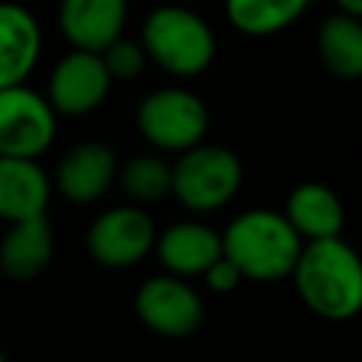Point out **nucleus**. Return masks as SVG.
<instances>
[{
  "instance_id": "f257e3e1",
  "label": "nucleus",
  "mask_w": 362,
  "mask_h": 362,
  "mask_svg": "<svg viewBox=\"0 0 362 362\" xmlns=\"http://www.w3.org/2000/svg\"><path fill=\"white\" fill-rule=\"evenodd\" d=\"M291 277L305 308L322 320L342 322L362 311V257L342 238L308 240Z\"/></svg>"
},
{
  "instance_id": "f03ea898",
  "label": "nucleus",
  "mask_w": 362,
  "mask_h": 362,
  "mask_svg": "<svg viewBox=\"0 0 362 362\" xmlns=\"http://www.w3.org/2000/svg\"><path fill=\"white\" fill-rule=\"evenodd\" d=\"M303 238L291 229L283 212L272 209H246L229 221L221 235V252L229 257L240 277L272 283L291 277L300 257Z\"/></svg>"
},
{
  "instance_id": "7ed1b4c3",
  "label": "nucleus",
  "mask_w": 362,
  "mask_h": 362,
  "mask_svg": "<svg viewBox=\"0 0 362 362\" xmlns=\"http://www.w3.org/2000/svg\"><path fill=\"white\" fill-rule=\"evenodd\" d=\"M141 48L167 74L198 76L215 57V34L192 8L161 6L141 25Z\"/></svg>"
},
{
  "instance_id": "20e7f679",
  "label": "nucleus",
  "mask_w": 362,
  "mask_h": 362,
  "mask_svg": "<svg viewBox=\"0 0 362 362\" xmlns=\"http://www.w3.org/2000/svg\"><path fill=\"white\" fill-rule=\"evenodd\" d=\"M240 158L218 144H195L173 164V195L192 212H215L240 187Z\"/></svg>"
},
{
  "instance_id": "39448f33",
  "label": "nucleus",
  "mask_w": 362,
  "mask_h": 362,
  "mask_svg": "<svg viewBox=\"0 0 362 362\" xmlns=\"http://www.w3.org/2000/svg\"><path fill=\"white\" fill-rule=\"evenodd\" d=\"M139 133L164 153H184L206 136V105L184 88H161L141 99L136 113Z\"/></svg>"
},
{
  "instance_id": "423d86ee",
  "label": "nucleus",
  "mask_w": 362,
  "mask_h": 362,
  "mask_svg": "<svg viewBox=\"0 0 362 362\" xmlns=\"http://www.w3.org/2000/svg\"><path fill=\"white\" fill-rule=\"evenodd\" d=\"M57 136V113L28 85L0 88V156L40 158Z\"/></svg>"
},
{
  "instance_id": "0eeeda50",
  "label": "nucleus",
  "mask_w": 362,
  "mask_h": 362,
  "mask_svg": "<svg viewBox=\"0 0 362 362\" xmlns=\"http://www.w3.org/2000/svg\"><path fill=\"white\" fill-rule=\"evenodd\" d=\"M136 314L153 334L184 339L201 328L204 303L184 277L156 274L139 286Z\"/></svg>"
},
{
  "instance_id": "6e6552de",
  "label": "nucleus",
  "mask_w": 362,
  "mask_h": 362,
  "mask_svg": "<svg viewBox=\"0 0 362 362\" xmlns=\"http://www.w3.org/2000/svg\"><path fill=\"white\" fill-rule=\"evenodd\" d=\"M156 246L153 218L141 206L105 209L88 229V252L107 269H124L150 255Z\"/></svg>"
},
{
  "instance_id": "1a4fd4ad",
  "label": "nucleus",
  "mask_w": 362,
  "mask_h": 362,
  "mask_svg": "<svg viewBox=\"0 0 362 362\" xmlns=\"http://www.w3.org/2000/svg\"><path fill=\"white\" fill-rule=\"evenodd\" d=\"M110 74L105 71V62L99 54L93 51H71L65 54L51 76H48V105L54 107V113L62 116H88L93 113L107 90H110Z\"/></svg>"
},
{
  "instance_id": "9d476101",
  "label": "nucleus",
  "mask_w": 362,
  "mask_h": 362,
  "mask_svg": "<svg viewBox=\"0 0 362 362\" xmlns=\"http://www.w3.org/2000/svg\"><path fill=\"white\" fill-rule=\"evenodd\" d=\"M116 153L102 141L74 144L57 167V189L74 204L99 201L116 181Z\"/></svg>"
},
{
  "instance_id": "9b49d317",
  "label": "nucleus",
  "mask_w": 362,
  "mask_h": 362,
  "mask_svg": "<svg viewBox=\"0 0 362 362\" xmlns=\"http://www.w3.org/2000/svg\"><path fill=\"white\" fill-rule=\"evenodd\" d=\"M127 0H59V31L76 51H105L122 37Z\"/></svg>"
},
{
  "instance_id": "f8f14e48",
  "label": "nucleus",
  "mask_w": 362,
  "mask_h": 362,
  "mask_svg": "<svg viewBox=\"0 0 362 362\" xmlns=\"http://www.w3.org/2000/svg\"><path fill=\"white\" fill-rule=\"evenodd\" d=\"M42 31L37 17L20 6L0 0V88L25 85L40 62Z\"/></svg>"
},
{
  "instance_id": "ddd939ff",
  "label": "nucleus",
  "mask_w": 362,
  "mask_h": 362,
  "mask_svg": "<svg viewBox=\"0 0 362 362\" xmlns=\"http://www.w3.org/2000/svg\"><path fill=\"white\" fill-rule=\"evenodd\" d=\"M158 260L164 269L175 277H195L204 274L223 252H221V235L209 229L201 221H178L167 226L161 235H156Z\"/></svg>"
},
{
  "instance_id": "4468645a",
  "label": "nucleus",
  "mask_w": 362,
  "mask_h": 362,
  "mask_svg": "<svg viewBox=\"0 0 362 362\" xmlns=\"http://www.w3.org/2000/svg\"><path fill=\"white\" fill-rule=\"evenodd\" d=\"M54 257V232L45 215L8 223L0 240V272L8 280H34L40 277Z\"/></svg>"
},
{
  "instance_id": "2eb2a0df",
  "label": "nucleus",
  "mask_w": 362,
  "mask_h": 362,
  "mask_svg": "<svg viewBox=\"0 0 362 362\" xmlns=\"http://www.w3.org/2000/svg\"><path fill=\"white\" fill-rule=\"evenodd\" d=\"M51 201V181L34 158L0 156V218L17 223L45 215Z\"/></svg>"
},
{
  "instance_id": "dca6fc26",
  "label": "nucleus",
  "mask_w": 362,
  "mask_h": 362,
  "mask_svg": "<svg viewBox=\"0 0 362 362\" xmlns=\"http://www.w3.org/2000/svg\"><path fill=\"white\" fill-rule=\"evenodd\" d=\"M283 218L291 223V229L300 238L325 240V238H339L345 223V209L331 187L320 181H305L288 192Z\"/></svg>"
},
{
  "instance_id": "f3484780",
  "label": "nucleus",
  "mask_w": 362,
  "mask_h": 362,
  "mask_svg": "<svg viewBox=\"0 0 362 362\" xmlns=\"http://www.w3.org/2000/svg\"><path fill=\"white\" fill-rule=\"evenodd\" d=\"M317 51L322 65L339 79L362 76V20L351 14H334L320 25Z\"/></svg>"
},
{
  "instance_id": "a211bd4d",
  "label": "nucleus",
  "mask_w": 362,
  "mask_h": 362,
  "mask_svg": "<svg viewBox=\"0 0 362 362\" xmlns=\"http://www.w3.org/2000/svg\"><path fill=\"white\" fill-rule=\"evenodd\" d=\"M311 0H226L229 23L249 37H269L288 28Z\"/></svg>"
},
{
  "instance_id": "6ab92c4d",
  "label": "nucleus",
  "mask_w": 362,
  "mask_h": 362,
  "mask_svg": "<svg viewBox=\"0 0 362 362\" xmlns=\"http://www.w3.org/2000/svg\"><path fill=\"white\" fill-rule=\"evenodd\" d=\"M119 184H122L124 195L139 201V204L161 201L173 189V164H167L164 158L150 156V153L147 156H133L122 167Z\"/></svg>"
},
{
  "instance_id": "aec40b11",
  "label": "nucleus",
  "mask_w": 362,
  "mask_h": 362,
  "mask_svg": "<svg viewBox=\"0 0 362 362\" xmlns=\"http://www.w3.org/2000/svg\"><path fill=\"white\" fill-rule=\"evenodd\" d=\"M102 62H105V71L110 74V79H136L141 71H144V62H147V54L141 48V42H133L127 37H119L113 40L105 51H99Z\"/></svg>"
},
{
  "instance_id": "412c9836",
  "label": "nucleus",
  "mask_w": 362,
  "mask_h": 362,
  "mask_svg": "<svg viewBox=\"0 0 362 362\" xmlns=\"http://www.w3.org/2000/svg\"><path fill=\"white\" fill-rule=\"evenodd\" d=\"M204 280H206V286L212 288V291H218V294H226V291H235L238 286H240V272H238V266L229 260V257H218L206 272H204Z\"/></svg>"
},
{
  "instance_id": "4be33fe9",
  "label": "nucleus",
  "mask_w": 362,
  "mask_h": 362,
  "mask_svg": "<svg viewBox=\"0 0 362 362\" xmlns=\"http://www.w3.org/2000/svg\"><path fill=\"white\" fill-rule=\"evenodd\" d=\"M337 6H339L342 14H351V17L362 20V0H337Z\"/></svg>"
},
{
  "instance_id": "5701e85b",
  "label": "nucleus",
  "mask_w": 362,
  "mask_h": 362,
  "mask_svg": "<svg viewBox=\"0 0 362 362\" xmlns=\"http://www.w3.org/2000/svg\"><path fill=\"white\" fill-rule=\"evenodd\" d=\"M0 362H6V354H3V348H0Z\"/></svg>"
}]
</instances>
